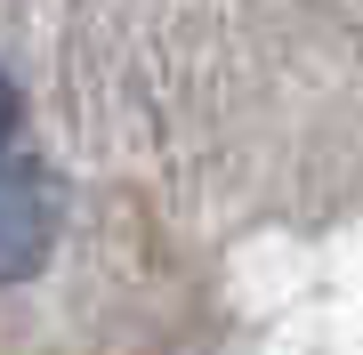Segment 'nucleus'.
Returning a JSON list of instances; mask_svg holds the SVG:
<instances>
[{
  "label": "nucleus",
  "mask_w": 363,
  "mask_h": 355,
  "mask_svg": "<svg viewBox=\"0 0 363 355\" xmlns=\"http://www.w3.org/2000/svg\"><path fill=\"white\" fill-rule=\"evenodd\" d=\"M57 250V178L40 162H0V291L40 275Z\"/></svg>",
  "instance_id": "1"
},
{
  "label": "nucleus",
  "mask_w": 363,
  "mask_h": 355,
  "mask_svg": "<svg viewBox=\"0 0 363 355\" xmlns=\"http://www.w3.org/2000/svg\"><path fill=\"white\" fill-rule=\"evenodd\" d=\"M9 137H16V81L0 73V162H9Z\"/></svg>",
  "instance_id": "2"
}]
</instances>
